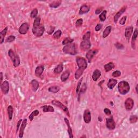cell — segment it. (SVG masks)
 Here are the masks:
<instances>
[{
    "instance_id": "45",
    "label": "cell",
    "mask_w": 138,
    "mask_h": 138,
    "mask_svg": "<svg viewBox=\"0 0 138 138\" xmlns=\"http://www.w3.org/2000/svg\"><path fill=\"white\" fill-rule=\"evenodd\" d=\"M121 73L120 71L117 70V71H114L112 73V76H113V77H118L121 76Z\"/></svg>"
},
{
    "instance_id": "16",
    "label": "cell",
    "mask_w": 138,
    "mask_h": 138,
    "mask_svg": "<svg viewBox=\"0 0 138 138\" xmlns=\"http://www.w3.org/2000/svg\"><path fill=\"white\" fill-rule=\"evenodd\" d=\"M90 8L88 5H85V4L83 5L82 6L80 7L79 12V14L80 15H82V14L87 13V12L90 11Z\"/></svg>"
},
{
    "instance_id": "47",
    "label": "cell",
    "mask_w": 138,
    "mask_h": 138,
    "mask_svg": "<svg viewBox=\"0 0 138 138\" xmlns=\"http://www.w3.org/2000/svg\"><path fill=\"white\" fill-rule=\"evenodd\" d=\"M127 19V16H124V17L121 18L120 20V22H119V23L121 25H124L125 24V22L126 21Z\"/></svg>"
},
{
    "instance_id": "41",
    "label": "cell",
    "mask_w": 138,
    "mask_h": 138,
    "mask_svg": "<svg viewBox=\"0 0 138 138\" xmlns=\"http://www.w3.org/2000/svg\"><path fill=\"white\" fill-rule=\"evenodd\" d=\"M40 25V18L39 17H37L35 19L33 25H34V27H37V26H39Z\"/></svg>"
},
{
    "instance_id": "30",
    "label": "cell",
    "mask_w": 138,
    "mask_h": 138,
    "mask_svg": "<svg viewBox=\"0 0 138 138\" xmlns=\"http://www.w3.org/2000/svg\"><path fill=\"white\" fill-rule=\"evenodd\" d=\"M74 41V39H72L70 37H67L65 38L62 42L63 45H67L69 44H70L71 43H73V42Z\"/></svg>"
},
{
    "instance_id": "3",
    "label": "cell",
    "mask_w": 138,
    "mask_h": 138,
    "mask_svg": "<svg viewBox=\"0 0 138 138\" xmlns=\"http://www.w3.org/2000/svg\"><path fill=\"white\" fill-rule=\"evenodd\" d=\"M76 62L79 70L84 71L87 67V63L84 58L78 57L76 58Z\"/></svg>"
},
{
    "instance_id": "18",
    "label": "cell",
    "mask_w": 138,
    "mask_h": 138,
    "mask_svg": "<svg viewBox=\"0 0 138 138\" xmlns=\"http://www.w3.org/2000/svg\"><path fill=\"white\" fill-rule=\"evenodd\" d=\"M117 82L118 81L117 79H110L107 83V87L111 90L113 89V88L114 87V86L116 85V84H117Z\"/></svg>"
},
{
    "instance_id": "48",
    "label": "cell",
    "mask_w": 138,
    "mask_h": 138,
    "mask_svg": "<svg viewBox=\"0 0 138 138\" xmlns=\"http://www.w3.org/2000/svg\"><path fill=\"white\" fill-rule=\"evenodd\" d=\"M83 22V20L82 18H80V19L78 20L76 23V25L77 27H80L82 25Z\"/></svg>"
},
{
    "instance_id": "49",
    "label": "cell",
    "mask_w": 138,
    "mask_h": 138,
    "mask_svg": "<svg viewBox=\"0 0 138 138\" xmlns=\"http://www.w3.org/2000/svg\"><path fill=\"white\" fill-rule=\"evenodd\" d=\"M104 113H105V114L108 115V116L110 115L111 114V111H110V110H109L107 108H105L104 110Z\"/></svg>"
},
{
    "instance_id": "51",
    "label": "cell",
    "mask_w": 138,
    "mask_h": 138,
    "mask_svg": "<svg viewBox=\"0 0 138 138\" xmlns=\"http://www.w3.org/2000/svg\"><path fill=\"white\" fill-rule=\"evenodd\" d=\"M54 30H55V28L54 27H50L49 30L47 31V33H48L49 35H51L52 34V32L54 31Z\"/></svg>"
},
{
    "instance_id": "13",
    "label": "cell",
    "mask_w": 138,
    "mask_h": 138,
    "mask_svg": "<svg viewBox=\"0 0 138 138\" xmlns=\"http://www.w3.org/2000/svg\"><path fill=\"white\" fill-rule=\"evenodd\" d=\"M133 27H127L126 29H125V37L126 38V39L128 41H129L130 36H131L132 32H133Z\"/></svg>"
},
{
    "instance_id": "7",
    "label": "cell",
    "mask_w": 138,
    "mask_h": 138,
    "mask_svg": "<svg viewBox=\"0 0 138 138\" xmlns=\"http://www.w3.org/2000/svg\"><path fill=\"white\" fill-rule=\"evenodd\" d=\"M106 126L108 130H113L115 128V122L112 117L106 118Z\"/></svg>"
},
{
    "instance_id": "5",
    "label": "cell",
    "mask_w": 138,
    "mask_h": 138,
    "mask_svg": "<svg viewBox=\"0 0 138 138\" xmlns=\"http://www.w3.org/2000/svg\"><path fill=\"white\" fill-rule=\"evenodd\" d=\"M91 44L90 39H83V41L80 43V49L83 51H86L91 47Z\"/></svg>"
},
{
    "instance_id": "36",
    "label": "cell",
    "mask_w": 138,
    "mask_h": 138,
    "mask_svg": "<svg viewBox=\"0 0 138 138\" xmlns=\"http://www.w3.org/2000/svg\"><path fill=\"white\" fill-rule=\"evenodd\" d=\"M83 72L84 71L80 70H79V69L77 70L76 72V73H75V75L76 79H77V80L81 76H82L83 73Z\"/></svg>"
},
{
    "instance_id": "52",
    "label": "cell",
    "mask_w": 138,
    "mask_h": 138,
    "mask_svg": "<svg viewBox=\"0 0 138 138\" xmlns=\"http://www.w3.org/2000/svg\"><path fill=\"white\" fill-rule=\"evenodd\" d=\"M22 121V119H20V120L18 121V122H17V130H16V131H18V130H19V127L20 126V125H21V122Z\"/></svg>"
},
{
    "instance_id": "34",
    "label": "cell",
    "mask_w": 138,
    "mask_h": 138,
    "mask_svg": "<svg viewBox=\"0 0 138 138\" xmlns=\"http://www.w3.org/2000/svg\"><path fill=\"white\" fill-rule=\"evenodd\" d=\"M13 63H14V66L15 67H17L18 66H19L20 64V59L18 57V55H16L15 58L14 60L13 61Z\"/></svg>"
},
{
    "instance_id": "24",
    "label": "cell",
    "mask_w": 138,
    "mask_h": 138,
    "mask_svg": "<svg viewBox=\"0 0 138 138\" xmlns=\"http://www.w3.org/2000/svg\"><path fill=\"white\" fill-rule=\"evenodd\" d=\"M7 30H8V27H6L0 32V43L2 44L4 40V37L6 35Z\"/></svg>"
},
{
    "instance_id": "31",
    "label": "cell",
    "mask_w": 138,
    "mask_h": 138,
    "mask_svg": "<svg viewBox=\"0 0 138 138\" xmlns=\"http://www.w3.org/2000/svg\"><path fill=\"white\" fill-rule=\"evenodd\" d=\"M7 110H8L9 120H12V115H13V108H12V106H9Z\"/></svg>"
},
{
    "instance_id": "27",
    "label": "cell",
    "mask_w": 138,
    "mask_h": 138,
    "mask_svg": "<svg viewBox=\"0 0 138 138\" xmlns=\"http://www.w3.org/2000/svg\"><path fill=\"white\" fill-rule=\"evenodd\" d=\"M42 108H43V112H54V108L51 106L45 105V106H43V107H42Z\"/></svg>"
},
{
    "instance_id": "23",
    "label": "cell",
    "mask_w": 138,
    "mask_h": 138,
    "mask_svg": "<svg viewBox=\"0 0 138 138\" xmlns=\"http://www.w3.org/2000/svg\"><path fill=\"white\" fill-rule=\"evenodd\" d=\"M70 75V73L69 71L67 70L65 72H64L62 73V75H61V77H60V79H61L62 82H66V81L68 79V78H69Z\"/></svg>"
},
{
    "instance_id": "33",
    "label": "cell",
    "mask_w": 138,
    "mask_h": 138,
    "mask_svg": "<svg viewBox=\"0 0 138 138\" xmlns=\"http://www.w3.org/2000/svg\"><path fill=\"white\" fill-rule=\"evenodd\" d=\"M106 13H107L106 10H104L99 15V19L102 22H104L106 20Z\"/></svg>"
},
{
    "instance_id": "39",
    "label": "cell",
    "mask_w": 138,
    "mask_h": 138,
    "mask_svg": "<svg viewBox=\"0 0 138 138\" xmlns=\"http://www.w3.org/2000/svg\"><path fill=\"white\" fill-rule=\"evenodd\" d=\"M38 15V10L37 8H35L32 10V12H31L30 16L31 18H36L37 16Z\"/></svg>"
},
{
    "instance_id": "42",
    "label": "cell",
    "mask_w": 138,
    "mask_h": 138,
    "mask_svg": "<svg viewBox=\"0 0 138 138\" xmlns=\"http://www.w3.org/2000/svg\"><path fill=\"white\" fill-rule=\"evenodd\" d=\"M15 39H16L15 36L11 35V36H8V37L6 38L5 42H6L7 43H11V42L14 41V40H15Z\"/></svg>"
},
{
    "instance_id": "19",
    "label": "cell",
    "mask_w": 138,
    "mask_h": 138,
    "mask_svg": "<svg viewBox=\"0 0 138 138\" xmlns=\"http://www.w3.org/2000/svg\"><path fill=\"white\" fill-rule=\"evenodd\" d=\"M64 121H65V122L66 123V124L67 125V131H68V133H69V137L70 138H73V134H72V128L71 127V126H70V122L69 120L67 118H64Z\"/></svg>"
},
{
    "instance_id": "4",
    "label": "cell",
    "mask_w": 138,
    "mask_h": 138,
    "mask_svg": "<svg viewBox=\"0 0 138 138\" xmlns=\"http://www.w3.org/2000/svg\"><path fill=\"white\" fill-rule=\"evenodd\" d=\"M32 32L35 36L40 37L43 35L45 31V28L43 25H40L39 26L33 27Z\"/></svg>"
},
{
    "instance_id": "14",
    "label": "cell",
    "mask_w": 138,
    "mask_h": 138,
    "mask_svg": "<svg viewBox=\"0 0 138 138\" xmlns=\"http://www.w3.org/2000/svg\"><path fill=\"white\" fill-rule=\"evenodd\" d=\"M27 124V119H24L22 121V123L21 126V128H20L19 138H23L24 131L25 128V127H26Z\"/></svg>"
},
{
    "instance_id": "12",
    "label": "cell",
    "mask_w": 138,
    "mask_h": 138,
    "mask_svg": "<svg viewBox=\"0 0 138 138\" xmlns=\"http://www.w3.org/2000/svg\"><path fill=\"white\" fill-rule=\"evenodd\" d=\"M1 89L4 94H7L9 90V84L8 81L5 80L1 84Z\"/></svg>"
},
{
    "instance_id": "1",
    "label": "cell",
    "mask_w": 138,
    "mask_h": 138,
    "mask_svg": "<svg viewBox=\"0 0 138 138\" xmlns=\"http://www.w3.org/2000/svg\"><path fill=\"white\" fill-rule=\"evenodd\" d=\"M118 89L121 95H124L127 93L130 90V86L128 82L126 81H121L118 84Z\"/></svg>"
},
{
    "instance_id": "9",
    "label": "cell",
    "mask_w": 138,
    "mask_h": 138,
    "mask_svg": "<svg viewBox=\"0 0 138 138\" xmlns=\"http://www.w3.org/2000/svg\"><path fill=\"white\" fill-rule=\"evenodd\" d=\"M98 53V50H89L86 54V57L87 58L88 62L89 63H91L92 58L95 56L96 54Z\"/></svg>"
},
{
    "instance_id": "25",
    "label": "cell",
    "mask_w": 138,
    "mask_h": 138,
    "mask_svg": "<svg viewBox=\"0 0 138 138\" xmlns=\"http://www.w3.org/2000/svg\"><path fill=\"white\" fill-rule=\"evenodd\" d=\"M114 68V65L112 62H110L104 65V69L106 72H109Z\"/></svg>"
},
{
    "instance_id": "2",
    "label": "cell",
    "mask_w": 138,
    "mask_h": 138,
    "mask_svg": "<svg viewBox=\"0 0 138 138\" xmlns=\"http://www.w3.org/2000/svg\"><path fill=\"white\" fill-rule=\"evenodd\" d=\"M63 51L65 54L71 55H76L77 53L76 44L74 43H71L64 46L63 49Z\"/></svg>"
},
{
    "instance_id": "35",
    "label": "cell",
    "mask_w": 138,
    "mask_h": 138,
    "mask_svg": "<svg viewBox=\"0 0 138 138\" xmlns=\"http://www.w3.org/2000/svg\"><path fill=\"white\" fill-rule=\"evenodd\" d=\"M39 111H38V110H35V111H33L32 112V113L31 114L30 116H29V119H30V120L32 121L33 119H34V117L38 115V114H39Z\"/></svg>"
},
{
    "instance_id": "17",
    "label": "cell",
    "mask_w": 138,
    "mask_h": 138,
    "mask_svg": "<svg viewBox=\"0 0 138 138\" xmlns=\"http://www.w3.org/2000/svg\"><path fill=\"white\" fill-rule=\"evenodd\" d=\"M138 37V29L136 28L134 31V34L133 35L132 38V48L135 49V41L137 40Z\"/></svg>"
},
{
    "instance_id": "43",
    "label": "cell",
    "mask_w": 138,
    "mask_h": 138,
    "mask_svg": "<svg viewBox=\"0 0 138 138\" xmlns=\"http://www.w3.org/2000/svg\"><path fill=\"white\" fill-rule=\"evenodd\" d=\"M138 121V117L136 115H132L130 118V121L131 123H135Z\"/></svg>"
},
{
    "instance_id": "15",
    "label": "cell",
    "mask_w": 138,
    "mask_h": 138,
    "mask_svg": "<svg viewBox=\"0 0 138 138\" xmlns=\"http://www.w3.org/2000/svg\"><path fill=\"white\" fill-rule=\"evenodd\" d=\"M126 7L125 6L124 7H122V8L115 14L114 17V21L115 23H117L118 21L119 17H120L121 15H122L125 12V11H126Z\"/></svg>"
},
{
    "instance_id": "38",
    "label": "cell",
    "mask_w": 138,
    "mask_h": 138,
    "mask_svg": "<svg viewBox=\"0 0 138 138\" xmlns=\"http://www.w3.org/2000/svg\"><path fill=\"white\" fill-rule=\"evenodd\" d=\"M61 35H62L61 30H58L57 31H56V32L54 34V36H53V37H54V38H55V39H59V38L60 37Z\"/></svg>"
},
{
    "instance_id": "32",
    "label": "cell",
    "mask_w": 138,
    "mask_h": 138,
    "mask_svg": "<svg viewBox=\"0 0 138 138\" xmlns=\"http://www.w3.org/2000/svg\"><path fill=\"white\" fill-rule=\"evenodd\" d=\"M62 2L60 1H54L52 3L49 4V6L51 7V8H56L58 7L59 5L61 4Z\"/></svg>"
},
{
    "instance_id": "8",
    "label": "cell",
    "mask_w": 138,
    "mask_h": 138,
    "mask_svg": "<svg viewBox=\"0 0 138 138\" xmlns=\"http://www.w3.org/2000/svg\"><path fill=\"white\" fill-rule=\"evenodd\" d=\"M134 106V101L130 98H128L125 102V107L127 111H130Z\"/></svg>"
},
{
    "instance_id": "22",
    "label": "cell",
    "mask_w": 138,
    "mask_h": 138,
    "mask_svg": "<svg viewBox=\"0 0 138 138\" xmlns=\"http://www.w3.org/2000/svg\"><path fill=\"white\" fill-rule=\"evenodd\" d=\"M100 76H101L100 71H99V70L97 69V70H95L94 71L93 74H92V78L93 80L94 81L96 82V81L98 79V78H99V77H100Z\"/></svg>"
},
{
    "instance_id": "29",
    "label": "cell",
    "mask_w": 138,
    "mask_h": 138,
    "mask_svg": "<svg viewBox=\"0 0 138 138\" xmlns=\"http://www.w3.org/2000/svg\"><path fill=\"white\" fill-rule=\"evenodd\" d=\"M60 90V87L58 86H52L50 87L48 89V91L52 93H57Z\"/></svg>"
},
{
    "instance_id": "54",
    "label": "cell",
    "mask_w": 138,
    "mask_h": 138,
    "mask_svg": "<svg viewBox=\"0 0 138 138\" xmlns=\"http://www.w3.org/2000/svg\"><path fill=\"white\" fill-rule=\"evenodd\" d=\"M3 80V73L2 72H1V83H2Z\"/></svg>"
},
{
    "instance_id": "44",
    "label": "cell",
    "mask_w": 138,
    "mask_h": 138,
    "mask_svg": "<svg viewBox=\"0 0 138 138\" xmlns=\"http://www.w3.org/2000/svg\"><path fill=\"white\" fill-rule=\"evenodd\" d=\"M82 80H83V78H81L80 79V80L78 82V84H77V89H76V94H77V95H79V91H80V86H81V84H82Z\"/></svg>"
},
{
    "instance_id": "26",
    "label": "cell",
    "mask_w": 138,
    "mask_h": 138,
    "mask_svg": "<svg viewBox=\"0 0 138 138\" xmlns=\"http://www.w3.org/2000/svg\"><path fill=\"white\" fill-rule=\"evenodd\" d=\"M112 30V27L111 25H109V26L107 27L105 29V30L103 32V37L104 38H105L107 37L109 35L110 32Z\"/></svg>"
},
{
    "instance_id": "11",
    "label": "cell",
    "mask_w": 138,
    "mask_h": 138,
    "mask_svg": "<svg viewBox=\"0 0 138 138\" xmlns=\"http://www.w3.org/2000/svg\"><path fill=\"white\" fill-rule=\"evenodd\" d=\"M84 120L86 124H89L91 120V114L89 110H85L84 112Z\"/></svg>"
},
{
    "instance_id": "10",
    "label": "cell",
    "mask_w": 138,
    "mask_h": 138,
    "mask_svg": "<svg viewBox=\"0 0 138 138\" xmlns=\"http://www.w3.org/2000/svg\"><path fill=\"white\" fill-rule=\"evenodd\" d=\"M29 29V25L27 23H24L22 24L18 29V31L22 35L26 34Z\"/></svg>"
},
{
    "instance_id": "50",
    "label": "cell",
    "mask_w": 138,
    "mask_h": 138,
    "mask_svg": "<svg viewBox=\"0 0 138 138\" xmlns=\"http://www.w3.org/2000/svg\"><path fill=\"white\" fill-rule=\"evenodd\" d=\"M102 28V25L101 24H98L95 28V30L96 31H98L101 30Z\"/></svg>"
},
{
    "instance_id": "21",
    "label": "cell",
    "mask_w": 138,
    "mask_h": 138,
    "mask_svg": "<svg viewBox=\"0 0 138 138\" xmlns=\"http://www.w3.org/2000/svg\"><path fill=\"white\" fill-rule=\"evenodd\" d=\"M30 84L31 85V88L33 91L36 92L37 90H38V87H39V83L38 82V81H37L35 79H34L31 81L30 83Z\"/></svg>"
},
{
    "instance_id": "55",
    "label": "cell",
    "mask_w": 138,
    "mask_h": 138,
    "mask_svg": "<svg viewBox=\"0 0 138 138\" xmlns=\"http://www.w3.org/2000/svg\"><path fill=\"white\" fill-rule=\"evenodd\" d=\"M138 85L137 84V85H136V87H135V90H136V92L137 93H138Z\"/></svg>"
},
{
    "instance_id": "28",
    "label": "cell",
    "mask_w": 138,
    "mask_h": 138,
    "mask_svg": "<svg viewBox=\"0 0 138 138\" xmlns=\"http://www.w3.org/2000/svg\"><path fill=\"white\" fill-rule=\"evenodd\" d=\"M63 70V64H59L55 68L54 71L56 74H59V73L62 72Z\"/></svg>"
},
{
    "instance_id": "40",
    "label": "cell",
    "mask_w": 138,
    "mask_h": 138,
    "mask_svg": "<svg viewBox=\"0 0 138 138\" xmlns=\"http://www.w3.org/2000/svg\"><path fill=\"white\" fill-rule=\"evenodd\" d=\"M86 89H87V86H86V84H83V85H82V87L81 89H80V91H79V94L78 95V99H79V95L80 94H83L86 91Z\"/></svg>"
},
{
    "instance_id": "6",
    "label": "cell",
    "mask_w": 138,
    "mask_h": 138,
    "mask_svg": "<svg viewBox=\"0 0 138 138\" xmlns=\"http://www.w3.org/2000/svg\"><path fill=\"white\" fill-rule=\"evenodd\" d=\"M52 104L56 106H57V107H59V108H61V109L63 110V111L65 112L66 114H67L70 117V113H69V110H68V108H67V106L64 105L62 103H60L58 100H54L52 101Z\"/></svg>"
},
{
    "instance_id": "46",
    "label": "cell",
    "mask_w": 138,
    "mask_h": 138,
    "mask_svg": "<svg viewBox=\"0 0 138 138\" xmlns=\"http://www.w3.org/2000/svg\"><path fill=\"white\" fill-rule=\"evenodd\" d=\"M115 47H116V48H117L118 49H123L124 48V45L122 44H121L120 43H119V42H117V43H116L115 44Z\"/></svg>"
},
{
    "instance_id": "53",
    "label": "cell",
    "mask_w": 138,
    "mask_h": 138,
    "mask_svg": "<svg viewBox=\"0 0 138 138\" xmlns=\"http://www.w3.org/2000/svg\"><path fill=\"white\" fill-rule=\"evenodd\" d=\"M102 8L97 9V10H95V14H96V15L99 14L101 12H102Z\"/></svg>"
},
{
    "instance_id": "20",
    "label": "cell",
    "mask_w": 138,
    "mask_h": 138,
    "mask_svg": "<svg viewBox=\"0 0 138 138\" xmlns=\"http://www.w3.org/2000/svg\"><path fill=\"white\" fill-rule=\"evenodd\" d=\"M44 69V67L43 65H39L36 68L35 70V75L36 76L40 77L41 76L42 73L43 72Z\"/></svg>"
},
{
    "instance_id": "37",
    "label": "cell",
    "mask_w": 138,
    "mask_h": 138,
    "mask_svg": "<svg viewBox=\"0 0 138 138\" xmlns=\"http://www.w3.org/2000/svg\"><path fill=\"white\" fill-rule=\"evenodd\" d=\"M8 55H9V56L10 57V58H11V59H12V61L13 62L14 60L15 59V58L16 55L14 54L13 50H12V49H10L9 50Z\"/></svg>"
}]
</instances>
